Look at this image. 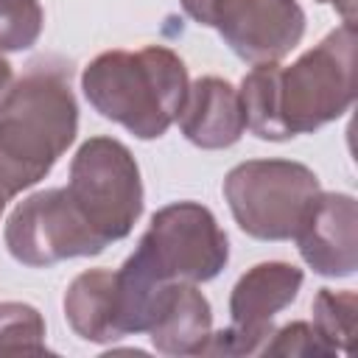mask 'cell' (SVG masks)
Instances as JSON below:
<instances>
[{
	"label": "cell",
	"mask_w": 358,
	"mask_h": 358,
	"mask_svg": "<svg viewBox=\"0 0 358 358\" xmlns=\"http://www.w3.org/2000/svg\"><path fill=\"white\" fill-rule=\"evenodd\" d=\"M355 22H341L296 62L277 70V109L288 137L310 134L355 101Z\"/></svg>",
	"instance_id": "cell-4"
},
{
	"label": "cell",
	"mask_w": 358,
	"mask_h": 358,
	"mask_svg": "<svg viewBox=\"0 0 358 358\" xmlns=\"http://www.w3.org/2000/svg\"><path fill=\"white\" fill-rule=\"evenodd\" d=\"M78 134V103L62 67L31 64L0 103V187L17 193L42 182Z\"/></svg>",
	"instance_id": "cell-1"
},
{
	"label": "cell",
	"mask_w": 358,
	"mask_h": 358,
	"mask_svg": "<svg viewBox=\"0 0 358 358\" xmlns=\"http://www.w3.org/2000/svg\"><path fill=\"white\" fill-rule=\"evenodd\" d=\"M45 11L39 0H0V53L28 50L39 42Z\"/></svg>",
	"instance_id": "cell-17"
},
{
	"label": "cell",
	"mask_w": 358,
	"mask_h": 358,
	"mask_svg": "<svg viewBox=\"0 0 358 358\" xmlns=\"http://www.w3.org/2000/svg\"><path fill=\"white\" fill-rule=\"evenodd\" d=\"M8 201H11V196H8V193L0 187V215H3V210H6V204H8Z\"/></svg>",
	"instance_id": "cell-21"
},
{
	"label": "cell",
	"mask_w": 358,
	"mask_h": 358,
	"mask_svg": "<svg viewBox=\"0 0 358 358\" xmlns=\"http://www.w3.org/2000/svg\"><path fill=\"white\" fill-rule=\"evenodd\" d=\"M67 193L106 243L123 241L143 215L140 165L115 137H90L78 145Z\"/></svg>",
	"instance_id": "cell-6"
},
{
	"label": "cell",
	"mask_w": 358,
	"mask_h": 358,
	"mask_svg": "<svg viewBox=\"0 0 358 358\" xmlns=\"http://www.w3.org/2000/svg\"><path fill=\"white\" fill-rule=\"evenodd\" d=\"M11 84H14V67H11V62L0 53V103H3V98L8 95Z\"/></svg>",
	"instance_id": "cell-19"
},
{
	"label": "cell",
	"mask_w": 358,
	"mask_h": 358,
	"mask_svg": "<svg viewBox=\"0 0 358 358\" xmlns=\"http://www.w3.org/2000/svg\"><path fill=\"white\" fill-rule=\"evenodd\" d=\"M302 280V268L285 260H266L246 268L229 294L232 324L210 333L201 355H260L274 333V316L296 299Z\"/></svg>",
	"instance_id": "cell-9"
},
{
	"label": "cell",
	"mask_w": 358,
	"mask_h": 358,
	"mask_svg": "<svg viewBox=\"0 0 358 358\" xmlns=\"http://www.w3.org/2000/svg\"><path fill=\"white\" fill-rule=\"evenodd\" d=\"M213 333L210 299L193 282H171L154 324L148 327L151 347L162 355H201Z\"/></svg>",
	"instance_id": "cell-12"
},
{
	"label": "cell",
	"mask_w": 358,
	"mask_h": 358,
	"mask_svg": "<svg viewBox=\"0 0 358 358\" xmlns=\"http://www.w3.org/2000/svg\"><path fill=\"white\" fill-rule=\"evenodd\" d=\"M187 87L185 62L165 45L106 50L81 73L90 106L137 140H157L176 123Z\"/></svg>",
	"instance_id": "cell-2"
},
{
	"label": "cell",
	"mask_w": 358,
	"mask_h": 358,
	"mask_svg": "<svg viewBox=\"0 0 358 358\" xmlns=\"http://www.w3.org/2000/svg\"><path fill=\"white\" fill-rule=\"evenodd\" d=\"M316 3H333L341 11L344 22H355V0H316Z\"/></svg>",
	"instance_id": "cell-20"
},
{
	"label": "cell",
	"mask_w": 358,
	"mask_h": 358,
	"mask_svg": "<svg viewBox=\"0 0 358 358\" xmlns=\"http://www.w3.org/2000/svg\"><path fill=\"white\" fill-rule=\"evenodd\" d=\"M299 257L322 277L338 280L358 268V204L350 193L319 190L296 232Z\"/></svg>",
	"instance_id": "cell-10"
},
{
	"label": "cell",
	"mask_w": 358,
	"mask_h": 358,
	"mask_svg": "<svg viewBox=\"0 0 358 358\" xmlns=\"http://www.w3.org/2000/svg\"><path fill=\"white\" fill-rule=\"evenodd\" d=\"M48 352L45 319L28 302H0V355Z\"/></svg>",
	"instance_id": "cell-16"
},
{
	"label": "cell",
	"mask_w": 358,
	"mask_h": 358,
	"mask_svg": "<svg viewBox=\"0 0 358 358\" xmlns=\"http://www.w3.org/2000/svg\"><path fill=\"white\" fill-rule=\"evenodd\" d=\"M176 123L185 140L204 151L229 148L246 131L241 95L227 78L218 76H201L187 87Z\"/></svg>",
	"instance_id": "cell-11"
},
{
	"label": "cell",
	"mask_w": 358,
	"mask_h": 358,
	"mask_svg": "<svg viewBox=\"0 0 358 358\" xmlns=\"http://www.w3.org/2000/svg\"><path fill=\"white\" fill-rule=\"evenodd\" d=\"M182 11L215 28L224 45L243 62H282L305 36V11L296 0H179Z\"/></svg>",
	"instance_id": "cell-8"
},
{
	"label": "cell",
	"mask_w": 358,
	"mask_h": 358,
	"mask_svg": "<svg viewBox=\"0 0 358 358\" xmlns=\"http://www.w3.org/2000/svg\"><path fill=\"white\" fill-rule=\"evenodd\" d=\"M263 355H305V358H330V347L319 338L310 322H291L271 333L263 347Z\"/></svg>",
	"instance_id": "cell-18"
},
{
	"label": "cell",
	"mask_w": 358,
	"mask_h": 358,
	"mask_svg": "<svg viewBox=\"0 0 358 358\" xmlns=\"http://www.w3.org/2000/svg\"><path fill=\"white\" fill-rule=\"evenodd\" d=\"M229 263V238L213 210L199 201H171L151 215L137 249L123 260L131 277L162 288L168 282H210Z\"/></svg>",
	"instance_id": "cell-3"
},
{
	"label": "cell",
	"mask_w": 358,
	"mask_h": 358,
	"mask_svg": "<svg viewBox=\"0 0 358 358\" xmlns=\"http://www.w3.org/2000/svg\"><path fill=\"white\" fill-rule=\"evenodd\" d=\"M3 241L8 255L28 268H48L62 260L92 257L109 246L73 204L67 187L25 196L11 210Z\"/></svg>",
	"instance_id": "cell-7"
},
{
	"label": "cell",
	"mask_w": 358,
	"mask_h": 358,
	"mask_svg": "<svg viewBox=\"0 0 358 358\" xmlns=\"http://www.w3.org/2000/svg\"><path fill=\"white\" fill-rule=\"evenodd\" d=\"M277 70L280 64H255L243 81H241V106L246 115V129L260 137V140H271V143H282L291 140L282 129L280 120V109H277Z\"/></svg>",
	"instance_id": "cell-14"
},
{
	"label": "cell",
	"mask_w": 358,
	"mask_h": 358,
	"mask_svg": "<svg viewBox=\"0 0 358 358\" xmlns=\"http://www.w3.org/2000/svg\"><path fill=\"white\" fill-rule=\"evenodd\" d=\"M70 330L92 344L123 338L117 322V285L112 268H87L73 277L62 299Z\"/></svg>",
	"instance_id": "cell-13"
},
{
	"label": "cell",
	"mask_w": 358,
	"mask_h": 358,
	"mask_svg": "<svg viewBox=\"0 0 358 358\" xmlns=\"http://www.w3.org/2000/svg\"><path fill=\"white\" fill-rule=\"evenodd\" d=\"M313 327L319 338L330 347L333 355H347L352 350V336H355V313H358V294L344 288H319L313 296Z\"/></svg>",
	"instance_id": "cell-15"
},
{
	"label": "cell",
	"mask_w": 358,
	"mask_h": 358,
	"mask_svg": "<svg viewBox=\"0 0 358 358\" xmlns=\"http://www.w3.org/2000/svg\"><path fill=\"white\" fill-rule=\"evenodd\" d=\"M224 199L235 224L257 241H291L319 176L294 159H246L224 176Z\"/></svg>",
	"instance_id": "cell-5"
}]
</instances>
